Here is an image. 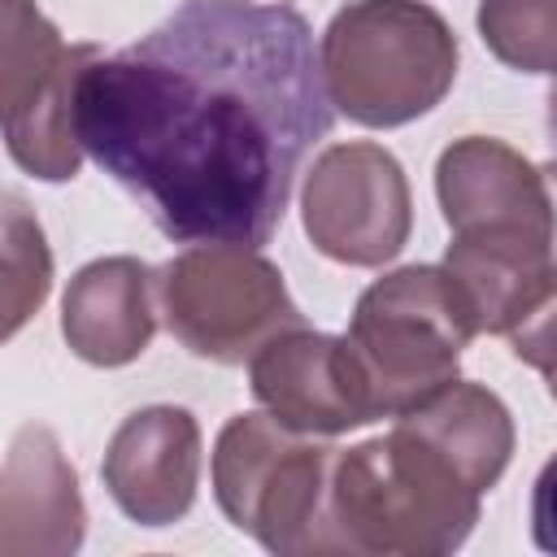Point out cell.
<instances>
[{
	"mask_svg": "<svg viewBox=\"0 0 557 557\" xmlns=\"http://www.w3.org/2000/svg\"><path fill=\"white\" fill-rule=\"evenodd\" d=\"M100 479L139 527H174L200 487V422L178 405L135 409L109 440Z\"/></svg>",
	"mask_w": 557,
	"mask_h": 557,
	"instance_id": "11",
	"label": "cell"
},
{
	"mask_svg": "<svg viewBox=\"0 0 557 557\" xmlns=\"http://www.w3.org/2000/svg\"><path fill=\"white\" fill-rule=\"evenodd\" d=\"M318 61L335 113L392 131L453 91L457 35L426 0H348L326 22Z\"/></svg>",
	"mask_w": 557,
	"mask_h": 557,
	"instance_id": "4",
	"label": "cell"
},
{
	"mask_svg": "<svg viewBox=\"0 0 557 557\" xmlns=\"http://www.w3.org/2000/svg\"><path fill=\"white\" fill-rule=\"evenodd\" d=\"M474 26L500 65L557 74V0H479Z\"/></svg>",
	"mask_w": 557,
	"mask_h": 557,
	"instance_id": "15",
	"label": "cell"
},
{
	"mask_svg": "<svg viewBox=\"0 0 557 557\" xmlns=\"http://www.w3.org/2000/svg\"><path fill=\"white\" fill-rule=\"evenodd\" d=\"M335 457V444L292 431L274 413H235L213 444L218 509L278 557L339 553L331 527Z\"/></svg>",
	"mask_w": 557,
	"mask_h": 557,
	"instance_id": "5",
	"label": "cell"
},
{
	"mask_svg": "<svg viewBox=\"0 0 557 557\" xmlns=\"http://www.w3.org/2000/svg\"><path fill=\"white\" fill-rule=\"evenodd\" d=\"M96 57V44H65L35 0H4L0 113L4 148L26 174L44 183L78 174V83Z\"/></svg>",
	"mask_w": 557,
	"mask_h": 557,
	"instance_id": "8",
	"label": "cell"
},
{
	"mask_svg": "<svg viewBox=\"0 0 557 557\" xmlns=\"http://www.w3.org/2000/svg\"><path fill=\"white\" fill-rule=\"evenodd\" d=\"M248 383L265 413L305 435H344L379 418L348 335L292 326L257 348Z\"/></svg>",
	"mask_w": 557,
	"mask_h": 557,
	"instance_id": "10",
	"label": "cell"
},
{
	"mask_svg": "<svg viewBox=\"0 0 557 557\" xmlns=\"http://www.w3.org/2000/svg\"><path fill=\"white\" fill-rule=\"evenodd\" d=\"M335 104L292 4L187 0L78 83L83 152L178 244L261 248Z\"/></svg>",
	"mask_w": 557,
	"mask_h": 557,
	"instance_id": "1",
	"label": "cell"
},
{
	"mask_svg": "<svg viewBox=\"0 0 557 557\" xmlns=\"http://www.w3.org/2000/svg\"><path fill=\"white\" fill-rule=\"evenodd\" d=\"M544 178H548V196H553V270H557V161L544 165Z\"/></svg>",
	"mask_w": 557,
	"mask_h": 557,
	"instance_id": "19",
	"label": "cell"
},
{
	"mask_svg": "<svg viewBox=\"0 0 557 557\" xmlns=\"http://www.w3.org/2000/svg\"><path fill=\"white\" fill-rule=\"evenodd\" d=\"M440 213L453 231L444 274L479 335H509L553 270V196L544 165L492 135L453 139L435 161Z\"/></svg>",
	"mask_w": 557,
	"mask_h": 557,
	"instance_id": "2",
	"label": "cell"
},
{
	"mask_svg": "<svg viewBox=\"0 0 557 557\" xmlns=\"http://www.w3.org/2000/svg\"><path fill=\"white\" fill-rule=\"evenodd\" d=\"M548 131H553V144H557V83L548 91Z\"/></svg>",
	"mask_w": 557,
	"mask_h": 557,
	"instance_id": "20",
	"label": "cell"
},
{
	"mask_svg": "<svg viewBox=\"0 0 557 557\" xmlns=\"http://www.w3.org/2000/svg\"><path fill=\"white\" fill-rule=\"evenodd\" d=\"M300 222L322 257L357 270L387 265L413 231L409 178L383 144H331L305 170Z\"/></svg>",
	"mask_w": 557,
	"mask_h": 557,
	"instance_id": "9",
	"label": "cell"
},
{
	"mask_svg": "<svg viewBox=\"0 0 557 557\" xmlns=\"http://www.w3.org/2000/svg\"><path fill=\"white\" fill-rule=\"evenodd\" d=\"M470 339L474 326L444 265H400L374 278L348 322V344L366 370L379 418H400L444 392Z\"/></svg>",
	"mask_w": 557,
	"mask_h": 557,
	"instance_id": "6",
	"label": "cell"
},
{
	"mask_svg": "<svg viewBox=\"0 0 557 557\" xmlns=\"http://www.w3.org/2000/svg\"><path fill=\"white\" fill-rule=\"evenodd\" d=\"M4 339L22 331V322L44 305L52 287V252L44 226L26 213V205L9 191L4 196Z\"/></svg>",
	"mask_w": 557,
	"mask_h": 557,
	"instance_id": "16",
	"label": "cell"
},
{
	"mask_svg": "<svg viewBox=\"0 0 557 557\" xmlns=\"http://www.w3.org/2000/svg\"><path fill=\"white\" fill-rule=\"evenodd\" d=\"M157 274L139 257L87 261L61 296V335L87 366H131L157 331Z\"/></svg>",
	"mask_w": 557,
	"mask_h": 557,
	"instance_id": "13",
	"label": "cell"
},
{
	"mask_svg": "<svg viewBox=\"0 0 557 557\" xmlns=\"http://www.w3.org/2000/svg\"><path fill=\"white\" fill-rule=\"evenodd\" d=\"M87 531L78 474L48 426H22L0 474V553L70 557Z\"/></svg>",
	"mask_w": 557,
	"mask_h": 557,
	"instance_id": "12",
	"label": "cell"
},
{
	"mask_svg": "<svg viewBox=\"0 0 557 557\" xmlns=\"http://www.w3.org/2000/svg\"><path fill=\"white\" fill-rule=\"evenodd\" d=\"M170 335L205 361L244 366L274 335L305 326L283 270L248 244H191L157 274Z\"/></svg>",
	"mask_w": 557,
	"mask_h": 557,
	"instance_id": "7",
	"label": "cell"
},
{
	"mask_svg": "<svg viewBox=\"0 0 557 557\" xmlns=\"http://www.w3.org/2000/svg\"><path fill=\"white\" fill-rule=\"evenodd\" d=\"M531 540L540 553L557 557V453L544 461L531 487Z\"/></svg>",
	"mask_w": 557,
	"mask_h": 557,
	"instance_id": "18",
	"label": "cell"
},
{
	"mask_svg": "<svg viewBox=\"0 0 557 557\" xmlns=\"http://www.w3.org/2000/svg\"><path fill=\"white\" fill-rule=\"evenodd\" d=\"M396 422H405L435 453H444L474 492H492L513 457V418L505 400L483 383L453 379L444 392L400 413Z\"/></svg>",
	"mask_w": 557,
	"mask_h": 557,
	"instance_id": "14",
	"label": "cell"
},
{
	"mask_svg": "<svg viewBox=\"0 0 557 557\" xmlns=\"http://www.w3.org/2000/svg\"><path fill=\"white\" fill-rule=\"evenodd\" d=\"M479 496L444 453L396 422L379 440L339 448L331 474L335 544L374 557H444L474 531Z\"/></svg>",
	"mask_w": 557,
	"mask_h": 557,
	"instance_id": "3",
	"label": "cell"
},
{
	"mask_svg": "<svg viewBox=\"0 0 557 557\" xmlns=\"http://www.w3.org/2000/svg\"><path fill=\"white\" fill-rule=\"evenodd\" d=\"M509 348L522 366L540 370L548 383V396L557 400V274L548 278V287L531 300V309L513 322L509 331Z\"/></svg>",
	"mask_w": 557,
	"mask_h": 557,
	"instance_id": "17",
	"label": "cell"
}]
</instances>
